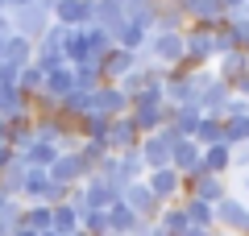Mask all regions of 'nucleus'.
<instances>
[{"instance_id": "nucleus-5", "label": "nucleus", "mask_w": 249, "mask_h": 236, "mask_svg": "<svg viewBox=\"0 0 249 236\" xmlns=\"http://www.w3.org/2000/svg\"><path fill=\"white\" fill-rule=\"evenodd\" d=\"M13 34V21H9V13H0V42Z\"/></svg>"}, {"instance_id": "nucleus-2", "label": "nucleus", "mask_w": 249, "mask_h": 236, "mask_svg": "<svg viewBox=\"0 0 249 236\" xmlns=\"http://www.w3.org/2000/svg\"><path fill=\"white\" fill-rule=\"evenodd\" d=\"M21 199L46 203V207H50V174H46V170L25 166V178H21Z\"/></svg>"}, {"instance_id": "nucleus-1", "label": "nucleus", "mask_w": 249, "mask_h": 236, "mask_svg": "<svg viewBox=\"0 0 249 236\" xmlns=\"http://www.w3.org/2000/svg\"><path fill=\"white\" fill-rule=\"evenodd\" d=\"M9 21H13V34H21V37H29V42H37V37L50 29V9H42V4H25V9H17Z\"/></svg>"}, {"instance_id": "nucleus-3", "label": "nucleus", "mask_w": 249, "mask_h": 236, "mask_svg": "<svg viewBox=\"0 0 249 236\" xmlns=\"http://www.w3.org/2000/svg\"><path fill=\"white\" fill-rule=\"evenodd\" d=\"M91 13H96L91 0H58V4H54V17H58L62 29H75L79 21H91Z\"/></svg>"}, {"instance_id": "nucleus-4", "label": "nucleus", "mask_w": 249, "mask_h": 236, "mask_svg": "<svg viewBox=\"0 0 249 236\" xmlns=\"http://www.w3.org/2000/svg\"><path fill=\"white\" fill-rule=\"evenodd\" d=\"M4 62L17 67V70H25L29 62H34V42L21 37V34H9V37H4Z\"/></svg>"}, {"instance_id": "nucleus-6", "label": "nucleus", "mask_w": 249, "mask_h": 236, "mask_svg": "<svg viewBox=\"0 0 249 236\" xmlns=\"http://www.w3.org/2000/svg\"><path fill=\"white\" fill-rule=\"evenodd\" d=\"M13 157H17V153H13V149H9V145H0V170H4V166H9V162H13Z\"/></svg>"}]
</instances>
